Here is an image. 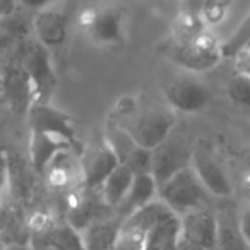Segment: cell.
Instances as JSON below:
<instances>
[{
  "label": "cell",
  "instance_id": "cell-1",
  "mask_svg": "<svg viewBox=\"0 0 250 250\" xmlns=\"http://www.w3.org/2000/svg\"><path fill=\"white\" fill-rule=\"evenodd\" d=\"M161 53L171 63L192 74L212 70L225 59L223 43H219L218 38L209 29L202 31L201 35L192 40H178L171 36L167 42H163Z\"/></svg>",
  "mask_w": 250,
  "mask_h": 250
},
{
  "label": "cell",
  "instance_id": "cell-2",
  "mask_svg": "<svg viewBox=\"0 0 250 250\" xmlns=\"http://www.w3.org/2000/svg\"><path fill=\"white\" fill-rule=\"evenodd\" d=\"M24 42L16 43L4 50L2 70H0V86L2 98L12 115L19 118L28 117L29 108L35 104L31 81L24 67Z\"/></svg>",
  "mask_w": 250,
  "mask_h": 250
},
{
  "label": "cell",
  "instance_id": "cell-3",
  "mask_svg": "<svg viewBox=\"0 0 250 250\" xmlns=\"http://www.w3.org/2000/svg\"><path fill=\"white\" fill-rule=\"evenodd\" d=\"M86 38L96 46H117L125 42L129 9L122 4H103L86 9L79 21Z\"/></svg>",
  "mask_w": 250,
  "mask_h": 250
},
{
  "label": "cell",
  "instance_id": "cell-4",
  "mask_svg": "<svg viewBox=\"0 0 250 250\" xmlns=\"http://www.w3.org/2000/svg\"><path fill=\"white\" fill-rule=\"evenodd\" d=\"M160 201L170 208L178 218L199 209L212 208V195L204 187L192 167L182 170L163 184L158 192Z\"/></svg>",
  "mask_w": 250,
  "mask_h": 250
},
{
  "label": "cell",
  "instance_id": "cell-5",
  "mask_svg": "<svg viewBox=\"0 0 250 250\" xmlns=\"http://www.w3.org/2000/svg\"><path fill=\"white\" fill-rule=\"evenodd\" d=\"M115 118L130 134L137 146L149 151L156 149L160 144H163L173 134L175 129L173 113L168 110H161V108H151L146 111H137L136 108L132 113L122 118Z\"/></svg>",
  "mask_w": 250,
  "mask_h": 250
},
{
  "label": "cell",
  "instance_id": "cell-6",
  "mask_svg": "<svg viewBox=\"0 0 250 250\" xmlns=\"http://www.w3.org/2000/svg\"><path fill=\"white\" fill-rule=\"evenodd\" d=\"M74 12V0H59L33 14V36L53 55L69 42Z\"/></svg>",
  "mask_w": 250,
  "mask_h": 250
},
{
  "label": "cell",
  "instance_id": "cell-7",
  "mask_svg": "<svg viewBox=\"0 0 250 250\" xmlns=\"http://www.w3.org/2000/svg\"><path fill=\"white\" fill-rule=\"evenodd\" d=\"M22 59H24L26 72L31 81L35 103H52V98L59 86L53 53L33 36L24 42Z\"/></svg>",
  "mask_w": 250,
  "mask_h": 250
},
{
  "label": "cell",
  "instance_id": "cell-8",
  "mask_svg": "<svg viewBox=\"0 0 250 250\" xmlns=\"http://www.w3.org/2000/svg\"><path fill=\"white\" fill-rule=\"evenodd\" d=\"M218 218L214 208L199 209L180 218L177 250H216Z\"/></svg>",
  "mask_w": 250,
  "mask_h": 250
},
{
  "label": "cell",
  "instance_id": "cell-9",
  "mask_svg": "<svg viewBox=\"0 0 250 250\" xmlns=\"http://www.w3.org/2000/svg\"><path fill=\"white\" fill-rule=\"evenodd\" d=\"M165 100L171 110L194 115L202 111L211 101V91L197 74H182L171 79L163 89Z\"/></svg>",
  "mask_w": 250,
  "mask_h": 250
},
{
  "label": "cell",
  "instance_id": "cell-10",
  "mask_svg": "<svg viewBox=\"0 0 250 250\" xmlns=\"http://www.w3.org/2000/svg\"><path fill=\"white\" fill-rule=\"evenodd\" d=\"M28 127L29 132H42L50 136H59L69 141L76 153L83 151L84 144L77 139L76 122L67 111L53 106L52 103H35L28 111Z\"/></svg>",
  "mask_w": 250,
  "mask_h": 250
},
{
  "label": "cell",
  "instance_id": "cell-11",
  "mask_svg": "<svg viewBox=\"0 0 250 250\" xmlns=\"http://www.w3.org/2000/svg\"><path fill=\"white\" fill-rule=\"evenodd\" d=\"M110 214H115V211L104 202L100 188L79 187L67 194L65 223L79 233L91 223Z\"/></svg>",
  "mask_w": 250,
  "mask_h": 250
},
{
  "label": "cell",
  "instance_id": "cell-12",
  "mask_svg": "<svg viewBox=\"0 0 250 250\" xmlns=\"http://www.w3.org/2000/svg\"><path fill=\"white\" fill-rule=\"evenodd\" d=\"M81 173H83V187L101 188L111 171L120 165L117 153L111 149L104 137L94 143L84 144L79 153Z\"/></svg>",
  "mask_w": 250,
  "mask_h": 250
},
{
  "label": "cell",
  "instance_id": "cell-13",
  "mask_svg": "<svg viewBox=\"0 0 250 250\" xmlns=\"http://www.w3.org/2000/svg\"><path fill=\"white\" fill-rule=\"evenodd\" d=\"M194 151L188 147L182 137L171 134L163 144L153 149V170L151 175L156 180L158 187L167 184L171 177L180 173L182 170L192 167Z\"/></svg>",
  "mask_w": 250,
  "mask_h": 250
},
{
  "label": "cell",
  "instance_id": "cell-14",
  "mask_svg": "<svg viewBox=\"0 0 250 250\" xmlns=\"http://www.w3.org/2000/svg\"><path fill=\"white\" fill-rule=\"evenodd\" d=\"M192 168L195 170L197 177L201 178V182L212 197L229 199L233 195L235 190H233V184L228 173L209 153L202 149H194Z\"/></svg>",
  "mask_w": 250,
  "mask_h": 250
},
{
  "label": "cell",
  "instance_id": "cell-15",
  "mask_svg": "<svg viewBox=\"0 0 250 250\" xmlns=\"http://www.w3.org/2000/svg\"><path fill=\"white\" fill-rule=\"evenodd\" d=\"M35 250H86L81 233L69 223H50L31 233Z\"/></svg>",
  "mask_w": 250,
  "mask_h": 250
},
{
  "label": "cell",
  "instance_id": "cell-16",
  "mask_svg": "<svg viewBox=\"0 0 250 250\" xmlns=\"http://www.w3.org/2000/svg\"><path fill=\"white\" fill-rule=\"evenodd\" d=\"M67 149H72V144L69 141L62 139L59 136H50L42 132H29V144H28V161L36 171L38 177H45L50 163L59 156L60 153Z\"/></svg>",
  "mask_w": 250,
  "mask_h": 250
},
{
  "label": "cell",
  "instance_id": "cell-17",
  "mask_svg": "<svg viewBox=\"0 0 250 250\" xmlns=\"http://www.w3.org/2000/svg\"><path fill=\"white\" fill-rule=\"evenodd\" d=\"M48 185L55 190L72 192L76 188L83 187V173H81L79 154L72 149H67L60 153L55 160L50 163L48 170L45 173Z\"/></svg>",
  "mask_w": 250,
  "mask_h": 250
},
{
  "label": "cell",
  "instance_id": "cell-18",
  "mask_svg": "<svg viewBox=\"0 0 250 250\" xmlns=\"http://www.w3.org/2000/svg\"><path fill=\"white\" fill-rule=\"evenodd\" d=\"M216 211L218 218V245L216 250H250L242 229H240V212H236L235 206L225 199Z\"/></svg>",
  "mask_w": 250,
  "mask_h": 250
},
{
  "label": "cell",
  "instance_id": "cell-19",
  "mask_svg": "<svg viewBox=\"0 0 250 250\" xmlns=\"http://www.w3.org/2000/svg\"><path fill=\"white\" fill-rule=\"evenodd\" d=\"M158 192H160V187H158L153 175L151 173L136 175V178H134L127 195H125L124 201L118 204V208L115 209V214L120 219L130 218V216L136 214L139 209L146 208L147 204L156 201Z\"/></svg>",
  "mask_w": 250,
  "mask_h": 250
},
{
  "label": "cell",
  "instance_id": "cell-20",
  "mask_svg": "<svg viewBox=\"0 0 250 250\" xmlns=\"http://www.w3.org/2000/svg\"><path fill=\"white\" fill-rule=\"evenodd\" d=\"M124 219L117 214H110L91 223L81 231V238L86 250H115Z\"/></svg>",
  "mask_w": 250,
  "mask_h": 250
},
{
  "label": "cell",
  "instance_id": "cell-21",
  "mask_svg": "<svg viewBox=\"0 0 250 250\" xmlns=\"http://www.w3.org/2000/svg\"><path fill=\"white\" fill-rule=\"evenodd\" d=\"M134 178H136V175L132 173V170L120 163L111 171L110 177L104 180V184L101 185V188H100L101 195H103L104 202H106L113 211L118 208V204L124 201L125 195H127Z\"/></svg>",
  "mask_w": 250,
  "mask_h": 250
},
{
  "label": "cell",
  "instance_id": "cell-22",
  "mask_svg": "<svg viewBox=\"0 0 250 250\" xmlns=\"http://www.w3.org/2000/svg\"><path fill=\"white\" fill-rule=\"evenodd\" d=\"M103 137L106 139V143L111 146V149L117 153L120 163H124V161L127 160V156H129V154L132 153V151L136 149V146H137V144L134 143L132 137H130V134L127 132L124 127H122V124L113 117V115H110V117H108L106 130H104Z\"/></svg>",
  "mask_w": 250,
  "mask_h": 250
},
{
  "label": "cell",
  "instance_id": "cell-23",
  "mask_svg": "<svg viewBox=\"0 0 250 250\" xmlns=\"http://www.w3.org/2000/svg\"><path fill=\"white\" fill-rule=\"evenodd\" d=\"M208 26L204 24L197 9H185L177 16L173 24V36L178 40H192L202 31H206Z\"/></svg>",
  "mask_w": 250,
  "mask_h": 250
},
{
  "label": "cell",
  "instance_id": "cell-24",
  "mask_svg": "<svg viewBox=\"0 0 250 250\" xmlns=\"http://www.w3.org/2000/svg\"><path fill=\"white\" fill-rule=\"evenodd\" d=\"M250 48V11L245 14L235 31L229 38L223 43V57L225 59H235L240 52Z\"/></svg>",
  "mask_w": 250,
  "mask_h": 250
},
{
  "label": "cell",
  "instance_id": "cell-25",
  "mask_svg": "<svg viewBox=\"0 0 250 250\" xmlns=\"http://www.w3.org/2000/svg\"><path fill=\"white\" fill-rule=\"evenodd\" d=\"M228 98L250 118V79L235 74L228 83Z\"/></svg>",
  "mask_w": 250,
  "mask_h": 250
},
{
  "label": "cell",
  "instance_id": "cell-26",
  "mask_svg": "<svg viewBox=\"0 0 250 250\" xmlns=\"http://www.w3.org/2000/svg\"><path fill=\"white\" fill-rule=\"evenodd\" d=\"M228 11L229 0H204L199 7V14L208 28L221 24L228 16Z\"/></svg>",
  "mask_w": 250,
  "mask_h": 250
},
{
  "label": "cell",
  "instance_id": "cell-27",
  "mask_svg": "<svg viewBox=\"0 0 250 250\" xmlns=\"http://www.w3.org/2000/svg\"><path fill=\"white\" fill-rule=\"evenodd\" d=\"M122 165L129 167L134 175H146L153 170V151L144 149L141 146H136V149L127 156V160Z\"/></svg>",
  "mask_w": 250,
  "mask_h": 250
},
{
  "label": "cell",
  "instance_id": "cell-28",
  "mask_svg": "<svg viewBox=\"0 0 250 250\" xmlns=\"http://www.w3.org/2000/svg\"><path fill=\"white\" fill-rule=\"evenodd\" d=\"M233 62H235V72L250 79V48L240 52L238 55L233 59Z\"/></svg>",
  "mask_w": 250,
  "mask_h": 250
},
{
  "label": "cell",
  "instance_id": "cell-29",
  "mask_svg": "<svg viewBox=\"0 0 250 250\" xmlns=\"http://www.w3.org/2000/svg\"><path fill=\"white\" fill-rule=\"evenodd\" d=\"M18 2L21 4V7L28 9V11H33V12H38V11H42V9L59 2V0H18Z\"/></svg>",
  "mask_w": 250,
  "mask_h": 250
},
{
  "label": "cell",
  "instance_id": "cell-30",
  "mask_svg": "<svg viewBox=\"0 0 250 250\" xmlns=\"http://www.w3.org/2000/svg\"><path fill=\"white\" fill-rule=\"evenodd\" d=\"M21 4L18 0H0V18H9V16L16 14L18 11H21Z\"/></svg>",
  "mask_w": 250,
  "mask_h": 250
},
{
  "label": "cell",
  "instance_id": "cell-31",
  "mask_svg": "<svg viewBox=\"0 0 250 250\" xmlns=\"http://www.w3.org/2000/svg\"><path fill=\"white\" fill-rule=\"evenodd\" d=\"M238 219H240V229H242L247 243L250 245V206H247V208H243L240 211Z\"/></svg>",
  "mask_w": 250,
  "mask_h": 250
},
{
  "label": "cell",
  "instance_id": "cell-32",
  "mask_svg": "<svg viewBox=\"0 0 250 250\" xmlns=\"http://www.w3.org/2000/svg\"><path fill=\"white\" fill-rule=\"evenodd\" d=\"M242 192H243V195L250 201V165L243 170V173H242Z\"/></svg>",
  "mask_w": 250,
  "mask_h": 250
},
{
  "label": "cell",
  "instance_id": "cell-33",
  "mask_svg": "<svg viewBox=\"0 0 250 250\" xmlns=\"http://www.w3.org/2000/svg\"><path fill=\"white\" fill-rule=\"evenodd\" d=\"M2 250H35L31 243H11V245L2 247Z\"/></svg>",
  "mask_w": 250,
  "mask_h": 250
},
{
  "label": "cell",
  "instance_id": "cell-34",
  "mask_svg": "<svg viewBox=\"0 0 250 250\" xmlns=\"http://www.w3.org/2000/svg\"><path fill=\"white\" fill-rule=\"evenodd\" d=\"M163 250H177V238H175V240H171V242L168 243V245L165 247Z\"/></svg>",
  "mask_w": 250,
  "mask_h": 250
},
{
  "label": "cell",
  "instance_id": "cell-35",
  "mask_svg": "<svg viewBox=\"0 0 250 250\" xmlns=\"http://www.w3.org/2000/svg\"><path fill=\"white\" fill-rule=\"evenodd\" d=\"M190 2H192V4L197 5V11H199V7H201V4H202V2H204V0H190Z\"/></svg>",
  "mask_w": 250,
  "mask_h": 250
}]
</instances>
